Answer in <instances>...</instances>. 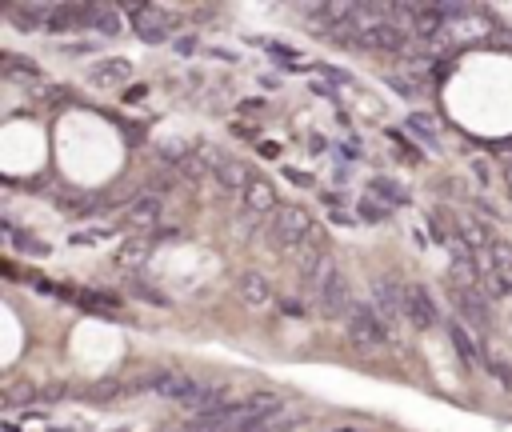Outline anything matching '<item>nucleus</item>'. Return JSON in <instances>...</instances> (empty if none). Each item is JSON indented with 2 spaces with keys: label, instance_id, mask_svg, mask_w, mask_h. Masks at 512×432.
I'll list each match as a JSON object with an SVG mask.
<instances>
[{
  "label": "nucleus",
  "instance_id": "nucleus-13",
  "mask_svg": "<svg viewBox=\"0 0 512 432\" xmlns=\"http://www.w3.org/2000/svg\"><path fill=\"white\" fill-rule=\"evenodd\" d=\"M128 76H132V60H124V56H104V60L88 64V84H96V88L128 84Z\"/></svg>",
  "mask_w": 512,
  "mask_h": 432
},
{
  "label": "nucleus",
  "instance_id": "nucleus-28",
  "mask_svg": "<svg viewBox=\"0 0 512 432\" xmlns=\"http://www.w3.org/2000/svg\"><path fill=\"white\" fill-rule=\"evenodd\" d=\"M388 84H392V88H396L400 96H416V92H420V88H412V84H404L400 76H388Z\"/></svg>",
  "mask_w": 512,
  "mask_h": 432
},
{
  "label": "nucleus",
  "instance_id": "nucleus-10",
  "mask_svg": "<svg viewBox=\"0 0 512 432\" xmlns=\"http://www.w3.org/2000/svg\"><path fill=\"white\" fill-rule=\"evenodd\" d=\"M384 324H392L396 316H404V284L392 280V276H376L372 280V300H368Z\"/></svg>",
  "mask_w": 512,
  "mask_h": 432
},
{
  "label": "nucleus",
  "instance_id": "nucleus-23",
  "mask_svg": "<svg viewBox=\"0 0 512 432\" xmlns=\"http://www.w3.org/2000/svg\"><path fill=\"white\" fill-rule=\"evenodd\" d=\"M408 132H412L424 148H440V136H436V128H432L424 116H408Z\"/></svg>",
  "mask_w": 512,
  "mask_h": 432
},
{
  "label": "nucleus",
  "instance_id": "nucleus-14",
  "mask_svg": "<svg viewBox=\"0 0 512 432\" xmlns=\"http://www.w3.org/2000/svg\"><path fill=\"white\" fill-rule=\"evenodd\" d=\"M448 336H452V348H456L468 364H480V368L488 364V356H492V352H488V348L468 332V324H464V320H456V316H452V320H448Z\"/></svg>",
  "mask_w": 512,
  "mask_h": 432
},
{
  "label": "nucleus",
  "instance_id": "nucleus-12",
  "mask_svg": "<svg viewBox=\"0 0 512 432\" xmlns=\"http://www.w3.org/2000/svg\"><path fill=\"white\" fill-rule=\"evenodd\" d=\"M124 216H128V228L152 232V228L160 224V216H164V200H160L156 192H140V196H132V200H128Z\"/></svg>",
  "mask_w": 512,
  "mask_h": 432
},
{
  "label": "nucleus",
  "instance_id": "nucleus-21",
  "mask_svg": "<svg viewBox=\"0 0 512 432\" xmlns=\"http://www.w3.org/2000/svg\"><path fill=\"white\" fill-rule=\"evenodd\" d=\"M368 196H376L384 208H404V204H408V192H404L396 180H388V176L368 180Z\"/></svg>",
  "mask_w": 512,
  "mask_h": 432
},
{
  "label": "nucleus",
  "instance_id": "nucleus-8",
  "mask_svg": "<svg viewBox=\"0 0 512 432\" xmlns=\"http://www.w3.org/2000/svg\"><path fill=\"white\" fill-rule=\"evenodd\" d=\"M452 304H456V320H468L476 328H488L492 324V308H488V296L480 288L452 284Z\"/></svg>",
  "mask_w": 512,
  "mask_h": 432
},
{
  "label": "nucleus",
  "instance_id": "nucleus-20",
  "mask_svg": "<svg viewBox=\"0 0 512 432\" xmlns=\"http://www.w3.org/2000/svg\"><path fill=\"white\" fill-rule=\"evenodd\" d=\"M80 28H92V32H104V36H116L120 32V20L108 4H96V8H80Z\"/></svg>",
  "mask_w": 512,
  "mask_h": 432
},
{
  "label": "nucleus",
  "instance_id": "nucleus-24",
  "mask_svg": "<svg viewBox=\"0 0 512 432\" xmlns=\"http://www.w3.org/2000/svg\"><path fill=\"white\" fill-rule=\"evenodd\" d=\"M388 212H392V208H384L376 196H364V200H360V220H368V224H380V220H388Z\"/></svg>",
  "mask_w": 512,
  "mask_h": 432
},
{
  "label": "nucleus",
  "instance_id": "nucleus-27",
  "mask_svg": "<svg viewBox=\"0 0 512 432\" xmlns=\"http://www.w3.org/2000/svg\"><path fill=\"white\" fill-rule=\"evenodd\" d=\"M280 316H292V320H304L308 312H304V304H300V300H280Z\"/></svg>",
  "mask_w": 512,
  "mask_h": 432
},
{
  "label": "nucleus",
  "instance_id": "nucleus-1",
  "mask_svg": "<svg viewBox=\"0 0 512 432\" xmlns=\"http://www.w3.org/2000/svg\"><path fill=\"white\" fill-rule=\"evenodd\" d=\"M280 412H284V404L276 396H252V400L224 404L216 412L192 416L184 424V432H272Z\"/></svg>",
  "mask_w": 512,
  "mask_h": 432
},
{
  "label": "nucleus",
  "instance_id": "nucleus-26",
  "mask_svg": "<svg viewBox=\"0 0 512 432\" xmlns=\"http://www.w3.org/2000/svg\"><path fill=\"white\" fill-rule=\"evenodd\" d=\"M488 372H492V380L500 384V388H512V368L500 360V356H488V364H484Z\"/></svg>",
  "mask_w": 512,
  "mask_h": 432
},
{
  "label": "nucleus",
  "instance_id": "nucleus-22",
  "mask_svg": "<svg viewBox=\"0 0 512 432\" xmlns=\"http://www.w3.org/2000/svg\"><path fill=\"white\" fill-rule=\"evenodd\" d=\"M148 252H152V240H128V244H120L116 260L128 264V268H140V264L148 260Z\"/></svg>",
  "mask_w": 512,
  "mask_h": 432
},
{
  "label": "nucleus",
  "instance_id": "nucleus-11",
  "mask_svg": "<svg viewBox=\"0 0 512 432\" xmlns=\"http://www.w3.org/2000/svg\"><path fill=\"white\" fill-rule=\"evenodd\" d=\"M404 316L416 328H432L440 320V308H436V300H432V292L424 284H404Z\"/></svg>",
  "mask_w": 512,
  "mask_h": 432
},
{
  "label": "nucleus",
  "instance_id": "nucleus-17",
  "mask_svg": "<svg viewBox=\"0 0 512 432\" xmlns=\"http://www.w3.org/2000/svg\"><path fill=\"white\" fill-rule=\"evenodd\" d=\"M236 288H240V300H244L248 308H264V304L272 300V284H268V276H260V272H240Z\"/></svg>",
  "mask_w": 512,
  "mask_h": 432
},
{
  "label": "nucleus",
  "instance_id": "nucleus-5",
  "mask_svg": "<svg viewBox=\"0 0 512 432\" xmlns=\"http://www.w3.org/2000/svg\"><path fill=\"white\" fill-rule=\"evenodd\" d=\"M312 232H316V224H312V216L304 212V208H296V204H288V208H276L272 212V224H268V236H272V244H280V248H288L292 256L312 240Z\"/></svg>",
  "mask_w": 512,
  "mask_h": 432
},
{
  "label": "nucleus",
  "instance_id": "nucleus-30",
  "mask_svg": "<svg viewBox=\"0 0 512 432\" xmlns=\"http://www.w3.org/2000/svg\"><path fill=\"white\" fill-rule=\"evenodd\" d=\"M336 432H356V428H336Z\"/></svg>",
  "mask_w": 512,
  "mask_h": 432
},
{
  "label": "nucleus",
  "instance_id": "nucleus-7",
  "mask_svg": "<svg viewBox=\"0 0 512 432\" xmlns=\"http://www.w3.org/2000/svg\"><path fill=\"white\" fill-rule=\"evenodd\" d=\"M480 264H484V284L492 292H512V244L508 240H492Z\"/></svg>",
  "mask_w": 512,
  "mask_h": 432
},
{
  "label": "nucleus",
  "instance_id": "nucleus-18",
  "mask_svg": "<svg viewBox=\"0 0 512 432\" xmlns=\"http://www.w3.org/2000/svg\"><path fill=\"white\" fill-rule=\"evenodd\" d=\"M0 68H4V76L16 80L20 88H40V84H44V72H40L32 60H20V56H12V52L0 60Z\"/></svg>",
  "mask_w": 512,
  "mask_h": 432
},
{
  "label": "nucleus",
  "instance_id": "nucleus-25",
  "mask_svg": "<svg viewBox=\"0 0 512 432\" xmlns=\"http://www.w3.org/2000/svg\"><path fill=\"white\" fill-rule=\"evenodd\" d=\"M112 236H116V232H112L108 224H100V228H80V232H72L68 240H72V244H100V240H112Z\"/></svg>",
  "mask_w": 512,
  "mask_h": 432
},
{
  "label": "nucleus",
  "instance_id": "nucleus-9",
  "mask_svg": "<svg viewBox=\"0 0 512 432\" xmlns=\"http://www.w3.org/2000/svg\"><path fill=\"white\" fill-rule=\"evenodd\" d=\"M124 12L132 16L128 24H132L148 44H160V40L168 36V28H172V16H168V12H160V8H152V4H128Z\"/></svg>",
  "mask_w": 512,
  "mask_h": 432
},
{
  "label": "nucleus",
  "instance_id": "nucleus-16",
  "mask_svg": "<svg viewBox=\"0 0 512 432\" xmlns=\"http://www.w3.org/2000/svg\"><path fill=\"white\" fill-rule=\"evenodd\" d=\"M0 228H4V236H8V244L20 252V256H48L52 252V244H44V240H36L32 232H24L16 220H0Z\"/></svg>",
  "mask_w": 512,
  "mask_h": 432
},
{
  "label": "nucleus",
  "instance_id": "nucleus-3",
  "mask_svg": "<svg viewBox=\"0 0 512 432\" xmlns=\"http://www.w3.org/2000/svg\"><path fill=\"white\" fill-rule=\"evenodd\" d=\"M308 288H312V308H316L320 316H328V320H344L348 308L356 304V300L348 296V280H344V272H340L336 264L324 268L316 280H308Z\"/></svg>",
  "mask_w": 512,
  "mask_h": 432
},
{
  "label": "nucleus",
  "instance_id": "nucleus-4",
  "mask_svg": "<svg viewBox=\"0 0 512 432\" xmlns=\"http://www.w3.org/2000/svg\"><path fill=\"white\" fill-rule=\"evenodd\" d=\"M344 336H348V344L360 348V352H372V348H380V344L392 340L388 324L380 320V312H376L372 304H352V308H348V316H344Z\"/></svg>",
  "mask_w": 512,
  "mask_h": 432
},
{
  "label": "nucleus",
  "instance_id": "nucleus-15",
  "mask_svg": "<svg viewBox=\"0 0 512 432\" xmlns=\"http://www.w3.org/2000/svg\"><path fill=\"white\" fill-rule=\"evenodd\" d=\"M240 208H244L248 216H256V220H260V216H268V212H276V192H272V184L256 176V180L240 192Z\"/></svg>",
  "mask_w": 512,
  "mask_h": 432
},
{
  "label": "nucleus",
  "instance_id": "nucleus-19",
  "mask_svg": "<svg viewBox=\"0 0 512 432\" xmlns=\"http://www.w3.org/2000/svg\"><path fill=\"white\" fill-rule=\"evenodd\" d=\"M48 16H52V8H48V4H16V8H12V24H16L20 32L48 28Z\"/></svg>",
  "mask_w": 512,
  "mask_h": 432
},
{
  "label": "nucleus",
  "instance_id": "nucleus-6",
  "mask_svg": "<svg viewBox=\"0 0 512 432\" xmlns=\"http://www.w3.org/2000/svg\"><path fill=\"white\" fill-rule=\"evenodd\" d=\"M344 40L356 44V48H364V52H404V44H408V36H404L392 20H368V24H356V28L344 32Z\"/></svg>",
  "mask_w": 512,
  "mask_h": 432
},
{
  "label": "nucleus",
  "instance_id": "nucleus-2",
  "mask_svg": "<svg viewBox=\"0 0 512 432\" xmlns=\"http://www.w3.org/2000/svg\"><path fill=\"white\" fill-rule=\"evenodd\" d=\"M140 388H144V392H156L160 400L184 404V408H192L196 416L216 412V408L228 404V400H224V388H212V384L192 380V376H184V372H148V376L140 380Z\"/></svg>",
  "mask_w": 512,
  "mask_h": 432
},
{
  "label": "nucleus",
  "instance_id": "nucleus-29",
  "mask_svg": "<svg viewBox=\"0 0 512 432\" xmlns=\"http://www.w3.org/2000/svg\"><path fill=\"white\" fill-rule=\"evenodd\" d=\"M284 176H288L292 184H312V176H308V172H296V168H284Z\"/></svg>",
  "mask_w": 512,
  "mask_h": 432
}]
</instances>
